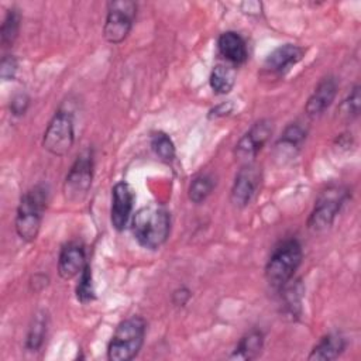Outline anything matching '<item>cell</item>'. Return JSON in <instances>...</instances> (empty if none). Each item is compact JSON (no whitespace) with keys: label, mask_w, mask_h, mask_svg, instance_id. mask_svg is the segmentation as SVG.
Instances as JSON below:
<instances>
[{"label":"cell","mask_w":361,"mask_h":361,"mask_svg":"<svg viewBox=\"0 0 361 361\" xmlns=\"http://www.w3.org/2000/svg\"><path fill=\"white\" fill-rule=\"evenodd\" d=\"M131 228L141 247L157 250L169 235L171 214L166 207L157 203L144 206L134 214Z\"/></svg>","instance_id":"obj_1"},{"label":"cell","mask_w":361,"mask_h":361,"mask_svg":"<svg viewBox=\"0 0 361 361\" xmlns=\"http://www.w3.org/2000/svg\"><path fill=\"white\" fill-rule=\"evenodd\" d=\"M47 202L48 189L44 185H35L21 196L16 216V231L21 240L31 243L37 238Z\"/></svg>","instance_id":"obj_2"},{"label":"cell","mask_w":361,"mask_h":361,"mask_svg":"<svg viewBox=\"0 0 361 361\" xmlns=\"http://www.w3.org/2000/svg\"><path fill=\"white\" fill-rule=\"evenodd\" d=\"M147 323L141 316H131L123 320L114 330L109 345L107 358L110 361H130L144 344Z\"/></svg>","instance_id":"obj_3"},{"label":"cell","mask_w":361,"mask_h":361,"mask_svg":"<svg viewBox=\"0 0 361 361\" xmlns=\"http://www.w3.org/2000/svg\"><path fill=\"white\" fill-rule=\"evenodd\" d=\"M302 245L296 238H289L281 243L265 265L267 282L275 289L283 286L293 278L302 262Z\"/></svg>","instance_id":"obj_4"},{"label":"cell","mask_w":361,"mask_h":361,"mask_svg":"<svg viewBox=\"0 0 361 361\" xmlns=\"http://www.w3.org/2000/svg\"><path fill=\"white\" fill-rule=\"evenodd\" d=\"M73 117L69 110L59 109L47 126L42 138V147L52 155L62 157L73 145Z\"/></svg>","instance_id":"obj_5"},{"label":"cell","mask_w":361,"mask_h":361,"mask_svg":"<svg viewBox=\"0 0 361 361\" xmlns=\"http://www.w3.org/2000/svg\"><path fill=\"white\" fill-rule=\"evenodd\" d=\"M93 179V157L90 151L80 152L66 173L63 196L71 203H80L89 193Z\"/></svg>","instance_id":"obj_6"},{"label":"cell","mask_w":361,"mask_h":361,"mask_svg":"<svg viewBox=\"0 0 361 361\" xmlns=\"http://www.w3.org/2000/svg\"><path fill=\"white\" fill-rule=\"evenodd\" d=\"M137 14V4L130 0L109 1L103 25V37L110 44L123 42L131 31Z\"/></svg>","instance_id":"obj_7"},{"label":"cell","mask_w":361,"mask_h":361,"mask_svg":"<svg viewBox=\"0 0 361 361\" xmlns=\"http://www.w3.org/2000/svg\"><path fill=\"white\" fill-rule=\"evenodd\" d=\"M347 197L348 192L345 188L337 185L329 186L316 200V204L307 220V227L314 231L330 227Z\"/></svg>","instance_id":"obj_8"},{"label":"cell","mask_w":361,"mask_h":361,"mask_svg":"<svg viewBox=\"0 0 361 361\" xmlns=\"http://www.w3.org/2000/svg\"><path fill=\"white\" fill-rule=\"evenodd\" d=\"M261 183V169L254 162L244 164L233 182L230 192V202L234 207H245L255 196Z\"/></svg>","instance_id":"obj_9"},{"label":"cell","mask_w":361,"mask_h":361,"mask_svg":"<svg viewBox=\"0 0 361 361\" xmlns=\"http://www.w3.org/2000/svg\"><path fill=\"white\" fill-rule=\"evenodd\" d=\"M272 134V123L267 118L258 120L252 127L238 140L234 148V154L240 161L245 164L252 162L258 152L262 149L265 142Z\"/></svg>","instance_id":"obj_10"},{"label":"cell","mask_w":361,"mask_h":361,"mask_svg":"<svg viewBox=\"0 0 361 361\" xmlns=\"http://www.w3.org/2000/svg\"><path fill=\"white\" fill-rule=\"evenodd\" d=\"M134 203L133 188L121 180L117 182L111 189V209H110V221L111 226L121 231L130 219Z\"/></svg>","instance_id":"obj_11"},{"label":"cell","mask_w":361,"mask_h":361,"mask_svg":"<svg viewBox=\"0 0 361 361\" xmlns=\"http://www.w3.org/2000/svg\"><path fill=\"white\" fill-rule=\"evenodd\" d=\"M86 265V252L82 244L69 241L61 248L58 258V274L62 279L68 281L80 275Z\"/></svg>","instance_id":"obj_12"},{"label":"cell","mask_w":361,"mask_h":361,"mask_svg":"<svg viewBox=\"0 0 361 361\" xmlns=\"http://www.w3.org/2000/svg\"><path fill=\"white\" fill-rule=\"evenodd\" d=\"M305 55V49L295 44H283L275 48L265 59L264 68L269 73L283 75Z\"/></svg>","instance_id":"obj_13"},{"label":"cell","mask_w":361,"mask_h":361,"mask_svg":"<svg viewBox=\"0 0 361 361\" xmlns=\"http://www.w3.org/2000/svg\"><path fill=\"white\" fill-rule=\"evenodd\" d=\"M337 94V80L334 76L323 78L310 97L307 99L305 111L310 117H317L323 114L334 102Z\"/></svg>","instance_id":"obj_14"},{"label":"cell","mask_w":361,"mask_h":361,"mask_svg":"<svg viewBox=\"0 0 361 361\" xmlns=\"http://www.w3.org/2000/svg\"><path fill=\"white\" fill-rule=\"evenodd\" d=\"M220 55L233 65H241L248 58V51L244 38L235 31H226L217 39Z\"/></svg>","instance_id":"obj_15"},{"label":"cell","mask_w":361,"mask_h":361,"mask_svg":"<svg viewBox=\"0 0 361 361\" xmlns=\"http://www.w3.org/2000/svg\"><path fill=\"white\" fill-rule=\"evenodd\" d=\"M347 341L344 336L340 333H329L323 336L319 343L313 347V350L309 354V360L316 361H330L338 358L343 351L345 350Z\"/></svg>","instance_id":"obj_16"},{"label":"cell","mask_w":361,"mask_h":361,"mask_svg":"<svg viewBox=\"0 0 361 361\" xmlns=\"http://www.w3.org/2000/svg\"><path fill=\"white\" fill-rule=\"evenodd\" d=\"M281 292L282 300V313L289 320H296L302 312V296L303 286L299 279L293 281V278L286 282L283 286L278 289Z\"/></svg>","instance_id":"obj_17"},{"label":"cell","mask_w":361,"mask_h":361,"mask_svg":"<svg viewBox=\"0 0 361 361\" xmlns=\"http://www.w3.org/2000/svg\"><path fill=\"white\" fill-rule=\"evenodd\" d=\"M264 347V334L259 330H251L244 334L235 348L233 350L230 358L231 360H243L250 361L257 358Z\"/></svg>","instance_id":"obj_18"},{"label":"cell","mask_w":361,"mask_h":361,"mask_svg":"<svg viewBox=\"0 0 361 361\" xmlns=\"http://www.w3.org/2000/svg\"><path fill=\"white\" fill-rule=\"evenodd\" d=\"M235 83V71L234 68L224 65V63H217L212 73H210V86L213 92L217 94H227Z\"/></svg>","instance_id":"obj_19"},{"label":"cell","mask_w":361,"mask_h":361,"mask_svg":"<svg viewBox=\"0 0 361 361\" xmlns=\"http://www.w3.org/2000/svg\"><path fill=\"white\" fill-rule=\"evenodd\" d=\"M47 334V314L44 312L37 313L28 329L25 347L30 351H38L44 343Z\"/></svg>","instance_id":"obj_20"},{"label":"cell","mask_w":361,"mask_h":361,"mask_svg":"<svg viewBox=\"0 0 361 361\" xmlns=\"http://www.w3.org/2000/svg\"><path fill=\"white\" fill-rule=\"evenodd\" d=\"M20 21H21V14L17 8L13 7V8L7 10L3 24H1V31H0L3 47H10L14 44L16 38L18 37Z\"/></svg>","instance_id":"obj_21"},{"label":"cell","mask_w":361,"mask_h":361,"mask_svg":"<svg viewBox=\"0 0 361 361\" xmlns=\"http://www.w3.org/2000/svg\"><path fill=\"white\" fill-rule=\"evenodd\" d=\"M213 189H214L213 178L210 175H199L190 182L188 195L193 203L200 204L210 196Z\"/></svg>","instance_id":"obj_22"},{"label":"cell","mask_w":361,"mask_h":361,"mask_svg":"<svg viewBox=\"0 0 361 361\" xmlns=\"http://www.w3.org/2000/svg\"><path fill=\"white\" fill-rule=\"evenodd\" d=\"M151 148L155 155L165 162H172L175 159V144L164 131H157L151 135Z\"/></svg>","instance_id":"obj_23"},{"label":"cell","mask_w":361,"mask_h":361,"mask_svg":"<svg viewBox=\"0 0 361 361\" xmlns=\"http://www.w3.org/2000/svg\"><path fill=\"white\" fill-rule=\"evenodd\" d=\"M76 298L80 303H89L96 298L93 278H92V268L89 264L85 267V269L80 274L79 282L76 285Z\"/></svg>","instance_id":"obj_24"},{"label":"cell","mask_w":361,"mask_h":361,"mask_svg":"<svg viewBox=\"0 0 361 361\" xmlns=\"http://www.w3.org/2000/svg\"><path fill=\"white\" fill-rule=\"evenodd\" d=\"M306 134L307 131L302 124L290 123L285 128L282 137L279 138V144H282L283 147H289L292 149H299L306 138Z\"/></svg>","instance_id":"obj_25"},{"label":"cell","mask_w":361,"mask_h":361,"mask_svg":"<svg viewBox=\"0 0 361 361\" xmlns=\"http://www.w3.org/2000/svg\"><path fill=\"white\" fill-rule=\"evenodd\" d=\"M360 102H361V97H360V86L355 85L353 87V90L350 92V94L347 96V99L341 103L340 106V114L343 117H345L347 120H351V118H355L360 113Z\"/></svg>","instance_id":"obj_26"},{"label":"cell","mask_w":361,"mask_h":361,"mask_svg":"<svg viewBox=\"0 0 361 361\" xmlns=\"http://www.w3.org/2000/svg\"><path fill=\"white\" fill-rule=\"evenodd\" d=\"M18 69V61L14 55H4L0 63V75L3 80H13Z\"/></svg>","instance_id":"obj_27"},{"label":"cell","mask_w":361,"mask_h":361,"mask_svg":"<svg viewBox=\"0 0 361 361\" xmlns=\"http://www.w3.org/2000/svg\"><path fill=\"white\" fill-rule=\"evenodd\" d=\"M28 104H30V97L24 93H20L17 96H14L11 99V103H10V110H11V114L13 116H23L27 109H28Z\"/></svg>","instance_id":"obj_28"},{"label":"cell","mask_w":361,"mask_h":361,"mask_svg":"<svg viewBox=\"0 0 361 361\" xmlns=\"http://www.w3.org/2000/svg\"><path fill=\"white\" fill-rule=\"evenodd\" d=\"M190 290L186 288V286H180L178 289L173 290L172 293V303L178 307H182L188 303V300L190 299Z\"/></svg>","instance_id":"obj_29"}]
</instances>
